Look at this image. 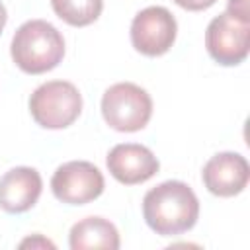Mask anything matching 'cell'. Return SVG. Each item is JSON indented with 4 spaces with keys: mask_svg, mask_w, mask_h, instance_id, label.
Here are the masks:
<instances>
[{
    "mask_svg": "<svg viewBox=\"0 0 250 250\" xmlns=\"http://www.w3.org/2000/svg\"><path fill=\"white\" fill-rule=\"evenodd\" d=\"M104 174L86 160H70L61 164L53 178V195L66 205H84L98 199L104 191Z\"/></svg>",
    "mask_w": 250,
    "mask_h": 250,
    "instance_id": "obj_6",
    "label": "cell"
},
{
    "mask_svg": "<svg viewBox=\"0 0 250 250\" xmlns=\"http://www.w3.org/2000/svg\"><path fill=\"white\" fill-rule=\"evenodd\" d=\"M43 189L41 174L29 166H16L0 178V209L23 213L31 209Z\"/></svg>",
    "mask_w": 250,
    "mask_h": 250,
    "instance_id": "obj_10",
    "label": "cell"
},
{
    "mask_svg": "<svg viewBox=\"0 0 250 250\" xmlns=\"http://www.w3.org/2000/svg\"><path fill=\"white\" fill-rule=\"evenodd\" d=\"M6 21H8V12H6V6L0 2V33H2V29H4Z\"/></svg>",
    "mask_w": 250,
    "mask_h": 250,
    "instance_id": "obj_16",
    "label": "cell"
},
{
    "mask_svg": "<svg viewBox=\"0 0 250 250\" xmlns=\"http://www.w3.org/2000/svg\"><path fill=\"white\" fill-rule=\"evenodd\" d=\"M180 8L184 10H189V12H201V10H207L211 8L217 0H174Z\"/></svg>",
    "mask_w": 250,
    "mask_h": 250,
    "instance_id": "obj_14",
    "label": "cell"
},
{
    "mask_svg": "<svg viewBox=\"0 0 250 250\" xmlns=\"http://www.w3.org/2000/svg\"><path fill=\"white\" fill-rule=\"evenodd\" d=\"M105 123L121 133H135L146 127L152 115V100L146 90L133 82H117L102 96Z\"/></svg>",
    "mask_w": 250,
    "mask_h": 250,
    "instance_id": "obj_4",
    "label": "cell"
},
{
    "mask_svg": "<svg viewBox=\"0 0 250 250\" xmlns=\"http://www.w3.org/2000/svg\"><path fill=\"white\" fill-rule=\"evenodd\" d=\"M10 53L20 70L27 74H43L62 61L64 39L53 23L45 20H29L16 29Z\"/></svg>",
    "mask_w": 250,
    "mask_h": 250,
    "instance_id": "obj_2",
    "label": "cell"
},
{
    "mask_svg": "<svg viewBox=\"0 0 250 250\" xmlns=\"http://www.w3.org/2000/svg\"><path fill=\"white\" fill-rule=\"evenodd\" d=\"M21 248H25V246H49V248H55V244L53 242H49V240H45V238H41L39 234H35V238H25L21 244H20Z\"/></svg>",
    "mask_w": 250,
    "mask_h": 250,
    "instance_id": "obj_15",
    "label": "cell"
},
{
    "mask_svg": "<svg viewBox=\"0 0 250 250\" xmlns=\"http://www.w3.org/2000/svg\"><path fill=\"white\" fill-rule=\"evenodd\" d=\"M68 246L72 250L86 248H119V232L113 223L104 217H86L72 225L68 234Z\"/></svg>",
    "mask_w": 250,
    "mask_h": 250,
    "instance_id": "obj_11",
    "label": "cell"
},
{
    "mask_svg": "<svg viewBox=\"0 0 250 250\" xmlns=\"http://www.w3.org/2000/svg\"><path fill=\"white\" fill-rule=\"evenodd\" d=\"M143 217L160 236L182 234L197 223L199 201L188 184L180 180H166L145 193Z\"/></svg>",
    "mask_w": 250,
    "mask_h": 250,
    "instance_id": "obj_1",
    "label": "cell"
},
{
    "mask_svg": "<svg viewBox=\"0 0 250 250\" xmlns=\"http://www.w3.org/2000/svg\"><path fill=\"white\" fill-rule=\"evenodd\" d=\"M82 111V96L72 82L49 80L29 96V113L45 129H64Z\"/></svg>",
    "mask_w": 250,
    "mask_h": 250,
    "instance_id": "obj_3",
    "label": "cell"
},
{
    "mask_svg": "<svg viewBox=\"0 0 250 250\" xmlns=\"http://www.w3.org/2000/svg\"><path fill=\"white\" fill-rule=\"evenodd\" d=\"M227 12L242 21H250V2L248 0H229Z\"/></svg>",
    "mask_w": 250,
    "mask_h": 250,
    "instance_id": "obj_13",
    "label": "cell"
},
{
    "mask_svg": "<svg viewBox=\"0 0 250 250\" xmlns=\"http://www.w3.org/2000/svg\"><path fill=\"white\" fill-rule=\"evenodd\" d=\"M205 47L215 62L223 66L240 64L250 51V21H242L229 12L219 14L207 25Z\"/></svg>",
    "mask_w": 250,
    "mask_h": 250,
    "instance_id": "obj_5",
    "label": "cell"
},
{
    "mask_svg": "<svg viewBox=\"0 0 250 250\" xmlns=\"http://www.w3.org/2000/svg\"><path fill=\"white\" fill-rule=\"evenodd\" d=\"M109 174L125 186H135L150 180L158 168L160 162L152 154V150L145 145L137 143H121L115 145L105 158Z\"/></svg>",
    "mask_w": 250,
    "mask_h": 250,
    "instance_id": "obj_8",
    "label": "cell"
},
{
    "mask_svg": "<svg viewBox=\"0 0 250 250\" xmlns=\"http://www.w3.org/2000/svg\"><path fill=\"white\" fill-rule=\"evenodd\" d=\"M178 23L164 6H148L131 21V43L146 57H160L170 51L176 41Z\"/></svg>",
    "mask_w": 250,
    "mask_h": 250,
    "instance_id": "obj_7",
    "label": "cell"
},
{
    "mask_svg": "<svg viewBox=\"0 0 250 250\" xmlns=\"http://www.w3.org/2000/svg\"><path fill=\"white\" fill-rule=\"evenodd\" d=\"M201 178L213 195L232 197L248 186L250 166L248 160L238 152H219L205 162Z\"/></svg>",
    "mask_w": 250,
    "mask_h": 250,
    "instance_id": "obj_9",
    "label": "cell"
},
{
    "mask_svg": "<svg viewBox=\"0 0 250 250\" xmlns=\"http://www.w3.org/2000/svg\"><path fill=\"white\" fill-rule=\"evenodd\" d=\"M51 6L53 12L68 25L84 27L100 18L104 0H51Z\"/></svg>",
    "mask_w": 250,
    "mask_h": 250,
    "instance_id": "obj_12",
    "label": "cell"
}]
</instances>
